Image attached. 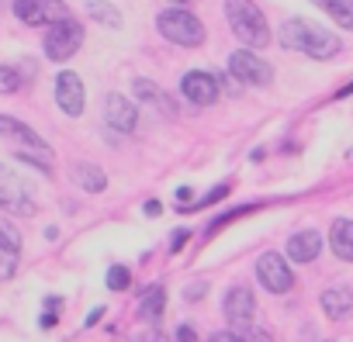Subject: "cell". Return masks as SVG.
<instances>
[{
	"instance_id": "obj_10",
	"label": "cell",
	"mask_w": 353,
	"mask_h": 342,
	"mask_svg": "<svg viewBox=\"0 0 353 342\" xmlns=\"http://www.w3.org/2000/svg\"><path fill=\"white\" fill-rule=\"evenodd\" d=\"M56 104L70 114V118H80L83 114V104H87V90H83V80L77 73H59L56 76Z\"/></svg>"
},
{
	"instance_id": "obj_28",
	"label": "cell",
	"mask_w": 353,
	"mask_h": 342,
	"mask_svg": "<svg viewBox=\"0 0 353 342\" xmlns=\"http://www.w3.org/2000/svg\"><path fill=\"white\" fill-rule=\"evenodd\" d=\"M205 290H208V280L191 284V287H188V301H201V297H205Z\"/></svg>"
},
{
	"instance_id": "obj_16",
	"label": "cell",
	"mask_w": 353,
	"mask_h": 342,
	"mask_svg": "<svg viewBox=\"0 0 353 342\" xmlns=\"http://www.w3.org/2000/svg\"><path fill=\"white\" fill-rule=\"evenodd\" d=\"M132 90H135V97L139 100H145V104H152V107H159L166 118H173L176 114V104H173V97L166 94V90H159L152 80H145V76H139L135 83H132Z\"/></svg>"
},
{
	"instance_id": "obj_24",
	"label": "cell",
	"mask_w": 353,
	"mask_h": 342,
	"mask_svg": "<svg viewBox=\"0 0 353 342\" xmlns=\"http://www.w3.org/2000/svg\"><path fill=\"white\" fill-rule=\"evenodd\" d=\"M108 287H111V290H128V287H132V273H128L125 266H111V270H108Z\"/></svg>"
},
{
	"instance_id": "obj_4",
	"label": "cell",
	"mask_w": 353,
	"mask_h": 342,
	"mask_svg": "<svg viewBox=\"0 0 353 342\" xmlns=\"http://www.w3.org/2000/svg\"><path fill=\"white\" fill-rule=\"evenodd\" d=\"M0 208H4L8 215H18V218H32L39 211L32 184L21 180V173H14V169L4 166V162H0Z\"/></svg>"
},
{
	"instance_id": "obj_11",
	"label": "cell",
	"mask_w": 353,
	"mask_h": 342,
	"mask_svg": "<svg viewBox=\"0 0 353 342\" xmlns=\"http://www.w3.org/2000/svg\"><path fill=\"white\" fill-rule=\"evenodd\" d=\"M253 314H256V297H253V290H250V287H232V290L225 294V318H229V325H232L236 332H246L250 321H253Z\"/></svg>"
},
{
	"instance_id": "obj_18",
	"label": "cell",
	"mask_w": 353,
	"mask_h": 342,
	"mask_svg": "<svg viewBox=\"0 0 353 342\" xmlns=\"http://www.w3.org/2000/svg\"><path fill=\"white\" fill-rule=\"evenodd\" d=\"M329 246H332V253H336L339 259L353 263V222H350V218L332 222V228H329Z\"/></svg>"
},
{
	"instance_id": "obj_9",
	"label": "cell",
	"mask_w": 353,
	"mask_h": 342,
	"mask_svg": "<svg viewBox=\"0 0 353 342\" xmlns=\"http://www.w3.org/2000/svg\"><path fill=\"white\" fill-rule=\"evenodd\" d=\"M181 94H184L191 104L208 107V104H215V100H219L222 87H219V80H215L212 73H205V70H191V73H184V76H181Z\"/></svg>"
},
{
	"instance_id": "obj_32",
	"label": "cell",
	"mask_w": 353,
	"mask_h": 342,
	"mask_svg": "<svg viewBox=\"0 0 353 342\" xmlns=\"http://www.w3.org/2000/svg\"><path fill=\"white\" fill-rule=\"evenodd\" d=\"M184 242H188V232H184V228H176V232H173V253H181Z\"/></svg>"
},
{
	"instance_id": "obj_15",
	"label": "cell",
	"mask_w": 353,
	"mask_h": 342,
	"mask_svg": "<svg viewBox=\"0 0 353 342\" xmlns=\"http://www.w3.org/2000/svg\"><path fill=\"white\" fill-rule=\"evenodd\" d=\"M322 253V235L319 232H294L291 239H288V259H294V263H312L315 256Z\"/></svg>"
},
{
	"instance_id": "obj_17",
	"label": "cell",
	"mask_w": 353,
	"mask_h": 342,
	"mask_svg": "<svg viewBox=\"0 0 353 342\" xmlns=\"http://www.w3.org/2000/svg\"><path fill=\"white\" fill-rule=\"evenodd\" d=\"M322 311H325V318H332V321L346 318V314L353 311V290H350V287H325V290H322Z\"/></svg>"
},
{
	"instance_id": "obj_8",
	"label": "cell",
	"mask_w": 353,
	"mask_h": 342,
	"mask_svg": "<svg viewBox=\"0 0 353 342\" xmlns=\"http://www.w3.org/2000/svg\"><path fill=\"white\" fill-rule=\"evenodd\" d=\"M256 277H260V284H263L270 294H288V290L294 287V273H291L288 259L277 256V253H263V256L256 259Z\"/></svg>"
},
{
	"instance_id": "obj_26",
	"label": "cell",
	"mask_w": 353,
	"mask_h": 342,
	"mask_svg": "<svg viewBox=\"0 0 353 342\" xmlns=\"http://www.w3.org/2000/svg\"><path fill=\"white\" fill-rule=\"evenodd\" d=\"M222 197H229V184H219V187H215V191H212L205 201H198L194 208H205V204H212V201H222Z\"/></svg>"
},
{
	"instance_id": "obj_34",
	"label": "cell",
	"mask_w": 353,
	"mask_h": 342,
	"mask_svg": "<svg viewBox=\"0 0 353 342\" xmlns=\"http://www.w3.org/2000/svg\"><path fill=\"white\" fill-rule=\"evenodd\" d=\"M101 314H104V308H94V311L87 314V325H94V321H101Z\"/></svg>"
},
{
	"instance_id": "obj_20",
	"label": "cell",
	"mask_w": 353,
	"mask_h": 342,
	"mask_svg": "<svg viewBox=\"0 0 353 342\" xmlns=\"http://www.w3.org/2000/svg\"><path fill=\"white\" fill-rule=\"evenodd\" d=\"M87 14L97 21V25H104V28H111V32H118L121 25H125V18H121V11L111 4V0H87Z\"/></svg>"
},
{
	"instance_id": "obj_23",
	"label": "cell",
	"mask_w": 353,
	"mask_h": 342,
	"mask_svg": "<svg viewBox=\"0 0 353 342\" xmlns=\"http://www.w3.org/2000/svg\"><path fill=\"white\" fill-rule=\"evenodd\" d=\"M25 83V76L18 73V66H0V94H18Z\"/></svg>"
},
{
	"instance_id": "obj_2",
	"label": "cell",
	"mask_w": 353,
	"mask_h": 342,
	"mask_svg": "<svg viewBox=\"0 0 353 342\" xmlns=\"http://www.w3.org/2000/svg\"><path fill=\"white\" fill-rule=\"evenodd\" d=\"M225 21L246 49L270 45V25L253 0H225Z\"/></svg>"
},
{
	"instance_id": "obj_35",
	"label": "cell",
	"mask_w": 353,
	"mask_h": 342,
	"mask_svg": "<svg viewBox=\"0 0 353 342\" xmlns=\"http://www.w3.org/2000/svg\"><path fill=\"white\" fill-rule=\"evenodd\" d=\"M350 94H353V83H346V87H343V90L336 94V97H350Z\"/></svg>"
},
{
	"instance_id": "obj_27",
	"label": "cell",
	"mask_w": 353,
	"mask_h": 342,
	"mask_svg": "<svg viewBox=\"0 0 353 342\" xmlns=\"http://www.w3.org/2000/svg\"><path fill=\"white\" fill-rule=\"evenodd\" d=\"M139 342H170V339H166V335H163L156 325H149L145 332H139Z\"/></svg>"
},
{
	"instance_id": "obj_1",
	"label": "cell",
	"mask_w": 353,
	"mask_h": 342,
	"mask_svg": "<svg viewBox=\"0 0 353 342\" xmlns=\"http://www.w3.org/2000/svg\"><path fill=\"white\" fill-rule=\"evenodd\" d=\"M281 45H284V49H294V52H305V56H312V59H332V56H339V49H343L339 35H332L329 28H322V25H315V21H305V18L284 21V28H281Z\"/></svg>"
},
{
	"instance_id": "obj_5",
	"label": "cell",
	"mask_w": 353,
	"mask_h": 342,
	"mask_svg": "<svg viewBox=\"0 0 353 342\" xmlns=\"http://www.w3.org/2000/svg\"><path fill=\"white\" fill-rule=\"evenodd\" d=\"M80 45H83V28H80V21L66 18V21L49 25V35H46V56H49L52 63H66V59H73Z\"/></svg>"
},
{
	"instance_id": "obj_6",
	"label": "cell",
	"mask_w": 353,
	"mask_h": 342,
	"mask_svg": "<svg viewBox=\"0 0 353 342\" xmlns=\"http://www.w3.org/2000/svg\"><path fill=\"white\" fill-rule=\"evenodd\" d=\"M14 14L25 25H32V28H42V25H56V21L73 18L63 0H14Z\"/></svg>"
},
{
	"instance_id": "obj_33",
	"label": "cell",
	"mask_w": 353,
	"mask_h": 342,
	"mask_svg": "<svg viewBox=\"0 0 353 342\" xmlns=\"http://www.w3.org/2000/svg\"><path fill=\"white\" fill-rule=\"evenodd\" d=\"M142 211H145L149 218H156V215H163V204H159V201H145V208H142Z\"/></svg>"
},
{
	"instance_id": "obj_22",
	"label": "cell",
	"mask_w": 353,
	"mask_h": 342,
	"mask_svg": "<svg viewBox=\"0 0 353 342\" xmlns=\"http://www.w3.org/2000/svg\"><path fill=\"white\" fill-rule=\"evenodd\" d=\"M315 8H322L339 28H350L353 32V0H312Z\"/></svg>"
},
{
	"instance_id": "obj_12",
	"label": "cell",
	"mask_w": 353,
	"mask_h": 342,
	"mask_svg": "<svg viewBox=\"0 0 353 342\" xmlns=\"http://www.w3.org/2000/svg\"><path fill=\"white\" fill-rule=\"evenodd\" d=\"M104 121H108L114 131H135V125H139V111H135V104H132L128 97H121V94H108V100H104Z\"/></svg>"
},
{
	"instance_id": "obj_21",
	"label": "cell",
	"mask_w": 353,
	"mask_h": 342,
	"mask_svg": "<svg viewBox=\"0 0 353 342\" xmlns=\"http://www.w3.org/2000/svg\"><path fill=\"white\" fill-rule=\"evenodd\" d=\"M73 180H77L87 194H101V191L108 187V177L101 173L97 166H90V162H77V166H73Z\"/></svg>"
},
{
	"instance_id": "obj_19",
	"label": "cell",
	"mask_w": 353,
	"mask_h": 342,
	"mask_svg": "<svg viewBox=\"0 0 353 342\" xmlns=\"http://www.w3.org/2000/svg\"><path fill=\"white\" fill-rule=\"evenodd\" d=\"M163 304H166V290H163V287H145V290H142V297H139L135 318L152 325V321H159V314H163Z\"/></svg>"
},
{
	"instance_id": "obj_30",
	"label": "cell",
	"mask_w": 353,
	"mask_h": 342,
	"mask_svg": "<svg viewBox=\"0 0 353 342\" xmlns=\"http://www.w3.org/2000/svg\"><path fill=\"white\" fill-rule=\"evenodd\" d=\"M212 342H243V332H215Z\"/></svg>"
},
{
	"instance_id": "obj_14",
	"label": "cell",
	"mask_w": 353,
	"mask_h": 342,
	"mask_svg": "<svg viewBox=\"0 0 353 342\" xmlns=\"http://www.w3.org/2000/svg\"><path fill=\"white\" fill-rule=\"evenodd\" d=\"M0 138L14 142L18 149H49V145L39 138L35 128H28V125H21L18 118H8V114H0Z\"/></svg>"
},
{
	"instance_id": "obj_36",
	"label": "cell",
	"mask_w": 353,
	"mask_h": 342,
	"mask_svg": "<svg viewBox=\"0 0 353 342\" xmlns=\"http://www.w3.org/2000/svg\"><path fill=\"white\" fill-rule=\"evenodd\" d=\"M173 4H184V0H173Z\"/></svg>"
},
{
	"instance_id": "obj_13",
	"label": "cell",
	"mask_w": 353,
	"mask_h": 342,
	"mask_svg": "<svg viewBox=\"0 0 353 342\" xmlns=\"http://www.w3.org/2000/svg\"><path fill=\"white\" fill-rule=\"evenodd\" d=\"M21 259V235L11 225H0V280H11Z\"/></svg>"
},
{
	"instance_id": "obj_3",
	"label": "cell",
	"mask_w": 353,
	"mask_h": 342,
	"mask_svg": "<svg viewBox=\"0 0 353 342\" xmlns=\"http://www.w3.org/2000/svg\"><path fill=\"white\" fill-rule=\"evenodd\" d=\"M156 28L166 42L173 45H184V49H198L205 42V25L201 18H194L191 11L184 8H170V11H159L156 14Z\"/></svg>"
},
{
	"instance_id": "obj_31",
	"label": "cell",
	"mask_w": 353,
	"mask_h": 342,
	"mask_svg": "<svg viewBox=\"0 0 353 342\" xmlns=\"http://www.w3.org/2000/svg\"><path fill=\"white\" fill-rule=\"evenodd\" d=\"M194 191L191 187H181V191H176V204H181V208H188V204H194V197H191Z\"/></svg>"
},
{
	"instance_id": "obj_7",
	"label": "cell",
	"mask_w": 353,
	"mask_h": 342,
	"mask_svg": "<svg viewBox=\"0 0 353 342\" xmlns=\"http://www.w3.org/2000/svg\"><path fill=\"white\" fill-rule=\"evenodd\" d=\"M229 73H232L239 83H253V87H267V83L274 80L270 63L260 59V56L250 52V49H236V52L229 56Z\"/></svg>"
},
{
	"instance_id": "obj_29",
	"label": "cell",
	"mask_w": 353,
	"mask_h": 342,
	"mask_svg": "<svg viewBox=\"0 0 353 342\" xmlns=\"http://www.w3.org/2000/svg\"><path fill=\"white\" fill-rule=\"evenodd\" d=\"M176 342H198V332L191 325H181L176 328Z\"/></svg>"
},
{
	"instance_id": "obj_25",
	"label": "cell",
	"mask_w": 353,
	"mask_h": 342,
	"mask_svg": "<svg viewBox=\"0 0 353 342\" xmlns=\"http://www.w3.org/2000/svg\"><path fill=\"white\" fill-rule=\"evenodd\" d=\"M243 342H274L267 328H246L243 332Z\"/></svg>"
}]
</instances>
